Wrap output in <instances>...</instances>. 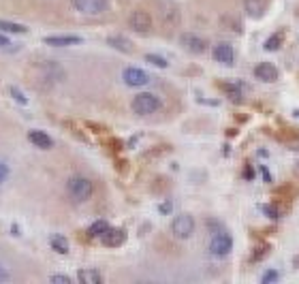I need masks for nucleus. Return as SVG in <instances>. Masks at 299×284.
Listing matches in <instances>:
<instances>
[{
	"mask_svg": "<svg viewBox=\"0 0 299 284\" xmlns=\"http://www.w3.org/2000/svg\"><path fill=\"white\" fill-rule=\"evenodd\" d=\"M67 192H69V197L73 199L75 203H83V201H88V199L94 195V184L90 182L88 178H83V176H75V178H71L67 182Z\"/></svg>",
	"mask_w": 299,
	"mask_h": 284,
	"instance_id": "nucleus-1",
	"label": "nucleus"
},
{
	"mask_svg": "<svg viewBox=\"0 0 299 284\" xmlns=\"http://www.w3.org/2000/svg\"><path fill=\"white\" fill-rule=\"evenodd\" d=\"M28 139H30V143H35V147H38V150H51V147H54L51 137L47 133H43V131H30Z\"/></svg>",
	"mask_w": 299,
	"mask_h": 284,
	"instance_id": "nucleus-13",
	"label": "nucleus"
},
{
	"mask_svg": "<svg viewBox=\"0 0 299 284\" xmlns=\"http://www.w3.org/2000/svg\"><path fill=\"white\" fill-rule=\"evenodd\" d=\"M223 88L231 94V99H235V101L239 99V96H242V88H239V86H233V83H224Z\"/></svg>",
	"mask_w": 299,
	"mask_h": 284,
	"instance_id": "nucleus-23",
	"label": "nucleus"
},
{
	"mask_svg": "<svg viewBox=\"0 0 299 284\" xmlns=\"http://www.w3.org/2000/svg\"><path fill=\"white\" fill-rule=\"evenodd\" d=\"M107 43L112 45L113 49H118V51H124V54H131V51H133V43L128 41V38H124V36H118V35H113V36H109V38H107Z\"/></svg>",
	"mask_w": 299,
	"mask_h": 284,
	"instance_id": "nucleus-17",
	"label": "nucleus"
},
{
	"mask_svg": "<svg viewBox=\"0 0 299 284\" xmlns=\"http://www.w3.org/2000/svg\"><path fill=\"white\" fill-rule=\"evenodd\" d=\"M124 240H126V233L122 229H112L109 227L105 233L101 235V242L105 244V246H109V248H115V246H120V244H124Z\"/></svg>",
	"mask_w": 299,
	"mask_h": 284,
	"instance_id": "nucleus-12",
	"label": "nucleus"
},
{
	"mask_svg": "<svg viewBox=\"0 0 299 284\" xmlns=\"http://www.w3.org/2000/svg\"><path fill=\"white\" fill-rule=\"evenodd\" d=\"M212 56H214V60H216V62L226 64V67H231L233 60H235V51H233V45H229V43H218V45H214Z\"/></svg>",
	"mask_w": 299,
	"mask_h": 284,
	"instance_id": "nucleus-9",
	"label": "nucleus"
},
{
	"mask_svg": "<svg viewBox=\"0 0 299 284\" xmlns=\"http://www.w3.org/2000/svg\"><path fill=\"white\" fill-rule=\"evenodd\" d=\"M107 229H109V222H105V220H96V222L90 224L88 233H90V237H101Z\"/></svg>",
	"mask_w": 299,
	"mask_h": 284,
	"instance_id": "nucleus-20",
	"label": "nucleus"
},
{
	"mask_svg": "<svg viewBox=\"0 0 299 284\" xmlns=\"http://www.w3.org/2000/svg\"><path fill=\"white\" fill-rule=\"evenodd\" d=\"M49 246H51V250H56L58 254H69V250H71L69 240L60 233H54L49 237Z\"/></svg>",
	"mask_w": 299,
	"mask_h": 284,
	"instance_id": "nucleus-14",
	"label": "nucleus"
},
{
	"mask_svg": "<svg viewBox=\"0 0 299 284\" xmlns=\"http://www.w3.org/2000/svg\"><path fill=\"white\" fill-rule=\"evenodd\" d=\"M278 278H280V274H278L276 269H269V272H265V274H263L261 282H263V284H271V282H276Z\"/></svg>",
	"mask_w": 299,
	"mask_h": 284,
	"instance_id": "nucleus-24",
	"label": "nucleus"
},
{
	"mask_svg": "<svg viewBox=\"0 0 299 284\" xmlns=\"http://www.w3.org/2000/svg\"><path fill=\"white\" fill-rule=\"evenodd\" d=\"M71 4L83 15H101L107 11L109 0H71Z\"/></svg>",
	"mask_w": 299,
	"mask_h": 284,
	"instance_id": "nucleus-5",
	"label": "nucleus"
},
{
	"mask_svg": "<svg viewBox=\"0 0 299 284\" xmlns=\"http://www.w3.org/2000/svg\"><path fill=\"white\" fill-rule=\"evenodd\" d=\"M6 178H9V165H6V163H0V184L6 182Z\"/></svg>",
	"mask_w": 299,
	"mask_h": 284,
	"instance_id": "nucleus-26",
	"label": "nucleus"
},
{
	"mask_svg": "<svg viewBox=\"0 0 299 284\" xmlns=\"http://www.w3.org/2000/svg\"><path fill=\"white\" fill-rule=\"evenodd\" d=\"M255 77L265 83H274L278 79V69L271 62H261L255 67Z\"/></svg>",
	"mask_w": 299,
	"mask_h": 284,
	"instance_id": "nucleus-11",
	"label": "nucleus"
},
{
	"mask_svg": "<svg viewBox=\"0 0 299 284\" xmlns=\"http://www.w3.org/2000/svg\"><path fill=\"white\" fill-rule=\"evenodd\" d=\"M146 62H150L152 67H158V69H167L169 67V62L162 56H158V54H148L146 56Z\"/></svg>",
	"mask_w": 299,
	"mask_h": 284,
	"instance_id": "nucleus-21",
	"label": "nucleus"
},
{
	"mask_svg": "<svg viewBox=\"0 0 299 284\" xmlns=\"http://www.w3.org/2000/svg\"><path fill=\"white\" fill-rule=\"evenodd\" d=\"M180 43H182V47H184L186 51H190V54H203V51L207 49V43H205L201 36L192 35V32H186V35H182V36H180Z\"/></svg>",
	"mask_w": 299,
	"mask_h": 284,
	"instance_id": "nucleus-8",
	"label": "nucleus"
},
{
	"mask_svg": "<svg viewBox=\"0 0 299 284\" xmlns=\"http://www.w3.org/2000/svg\"><path fill=\"white\" fill-rule=\"evenodd\" d=\"M9 94L13 96V101H17V103H19V105H28V99H26V94H24L19 88L11 86V88H9Z\"/></svg>",
	"mask_w": 299,
	"mask_h": 284,
	"instance_id": "nucleus-22",
	"label": "nucleus"
},
{
	"mask_svg": "<svg viewBox=\"0 0 299 284\" xmlns=\"http://www.w3.org/2000/svg\"><path fill=\"white\" fill-rule=\"evenodd\" d=\"M83 41L77 35H54V36H45L43 43L51 45V47H71V45H79Z\"/></svg>",
	"mask_w": 299,
	"mask_h": 284,
	"instance_id": "nucleus-10",
	"label": "nucleus"
},
{
	"mask_svg": "<svg viewBox=\"0 0 299 284\" xmlns=\"http://www.w3.org/2000/svg\"><path fill=\"white\" fill-rule=\"evenodd\" d=\"M171 233L178 237V240H188L194 233V218L190 214H180L173 218L171 222Z\"/></svg>",
	"mask_w": 299,
	"mask_h": 284,
	"instance_id": "nucleus-4",
	"label": "nucleus"
},
{
	"mask_svg": "<svg viewBox=\"0 0 299 284\" xmlns=\"http://www.w3.org/2000/svg\"><path fill=\"white\" fill-rule=\"evenodd\" d=\"M261 212H263L265 216L274 218V220H276V218H280V212H278V210L274 208V205H261Z\"/></svg>",
	"mask_w": 299,
	"mask_h": 284,
	"instance_id": "nucleus-25",
	"label": "nucleus"
},
{
	"mask_svg": "<svg viewBox=\"0 0 299 284\" xmlns=\"http://www.w3.org/2000/svg\"><path fill=\"white\" fill-rule=\"evenodd\" d=\"M6 280H11V274L6 272L2 265H0V282H6Z\"/></svg>",
	"mask_w": 299,
	"mask_h": 284,
	"instance_id": "nucleus-29",
	"label": "nucleus"
},
{
	"mask_svg": "<svg viewBox=\"0 0 299 284\" xmlns=\"http://www.w3.org/2000/svg\"><path fill=\"white\" fill-rule=\"evenodd\" d=\"M0 30L4 32H13V35H26L28 28L22 24H13V22H6V19H0Z\"/></svg>",
	"mask_w": 299,
	"mask_h": 284,
	"instance_id": "nucleus-18",
	"label": "nucleus"
},
{
	"mask_svg": "<svg viewBox=\"0 0 299 284\" xmlns=\"http://www.w3.org/2000/svg\"><path fill=\"white\" fill-rule=\"evenodd\" d=\"M49 282H54V284H71V278H69V276H51Z\"/></svg>",
	"mask_w": 299,
	"mask_h": 284,
	"instance_id": "nucleus-27",
	"label": "nucleus"
},
{
	"mask_svg": "<svg viewBox=\"0 0 299 284\" xmlns=\"http://www.w3.org/2000/svg\"><path fill=\"white\" fill-rule=\"evenodd\" d=\"M295 267H299V256H295Z\"/></svg>",
	"mask_w": 299,
	"mask_h": 284,
	"instance_id": "nucleus-32",
	"label": "nucleus"
},
{
	"mask_svg": "<svg viewBox=\"0 0 299 284\" xmlns=\"http://www.w3.org/2000/svg\"><path fill=\"white\" fill-rule=\"evenodd\" d=\"M280 45H282V35H280V32H276V35L267 36V41L263 43V47L267 51H278V49H280Z\"/></svg>",
	"mask_w": 299,
	"mask_h": 284,
	"instance_id": "nucleus-19",
	"label": "nucleus"
},
{
	"mask_svg": "<svg viewBox=\"0 0 299 284\" xmlns=\"http://www.w3.org/2000/svg\"><path fill=\"white\" fill-rule=\"evenodd\" d=\"M6 45H11V43H9V38H6V36H2V35H0V47H6Z\"/></svg>",
	"mask_w": 299,
	"mask_h": 284,
	"instance_id": "nucleus-30",
	"label": "nucleus"
},
{
	"mask_svg": "<svg viewBox=\"0 0 299 284\" xmlns=\"http://www.w3.org/2000/svg\"><path fill=\"white\" fill-rule=\"evenodd\" d=\"M263 0H244V11L246 15L252 17V19H259L263 15Z\"/></svg>",
	"mask_w": 299,
	"mask_h": 284,
	"instance_id": "nucleus-16",
	"label": "nucleus"
},
{
	"mask_svg": "<svg viewBox=\"0 0 299 284\" xmlns=\"http://www.w3.org/2000/svg\"><path fill=\"white\" fill-rule=\"evenodd\" d=\"M233 250V237L226 233V231H218V233H214L212 242H210V252L212 256H218V259H223Z\"/></svg>",
	"mask_w": 299,
	"mask_h": 284,
	"instance_id": "nucleus-3",
	"label": "nucleus"
},
{
	"mask_svg": "<svg viewBox=\"0 0 299 284\" xmlns=\"http://www.w3.org/2000/svg\"><path fill=\"white\" fill-rule=\"evenodd\" d=\"M171 210H173V205H171V201H165V203H160L158 205V212H160V214H171Z\"/></svg>",
	"mask_w": 299,
	"mask_h": 284,
	"instance_id": "nucleus-28",
	"label": "nucleus"
},
{
	"mask_svg": "<svg viewBox=\"0 0 299 284\" xmlns=\"http://www.w3.org/2000/svg\"><path fill=\"white\" fill-rule=\"evenodd\" d=\"M295 115H299V109H295Z\"/></svg>",
	"mask_w": 299,
	"mask_h": 284,
	"instance_id": "nucleus-33",
	"label": "nucleus"
},
{
	"mask_svg": "<svg viewBox=\"0 0 299 284\" xmlns=\"http://www.w3.org/2000/svg\"><path fill=\"white\" fill-rule=\"evenodd\" d=\"M128 26L137 35H148L152 30V17H150L148 11H133L131 17H128Z\"/></svg>",
	"mask_w": 299,
	"mask_h": 284,
	"instance_id": "nucleus-6",
	"label": "nucleus"
},
{
	"mask_svg": "<svg viewBox=\"0 0 299 284\" xmlns=\"http://www.w3.org/2000/svg\"><path fill=\"white\" fill-rule=\"evenodd\" d=\"M244 176H246V178H248V179H252V178H255V171H252V169H250V167H248V169H246V171H244Z\"/></svg>",
	"mask_w": 299,
	"mask_h": 284,
	"instance_id": "nucleus-31",
	"label": "nucleus"
},
{
	"mask_svg": "<svg viewBox=\"0 0 299 284\" xmlns=\"http://www.w3.org/2000/svg\"><path fill=\"white\" fill-rule=\"evenodd\" d=\"M122 79H124V83L131 88H141V86H148V83L152 81V77H150V73H146V71L131 67V69H124Z\"/></svg>",
	"mask_w": 299,
	"mask_h": 284,
	"instance_id": "nucleus-7",
	"label": "nucleus"
},
{
	"mask_svg": "<svg viewBox=\"0 0 299 284\" xmlns=\"http://www.w3.org/2000/svg\"><path fill=\"white\" fill-rule=\"evenodd\" d=\"M131 107L137 115H150V113H156L160 109V99L152 92H141L133 99Z\"/></svg>",
	"mask_w": 299,
	"mask_h": 284,
	"instance_id": "nucleus-2",
	"label": "nucleus"
},
{
	"mask_svg": "<svg viewBox=\"0 0 299 284\" xmlns=\"http://www.w3.org/2000/svg\"><path fill=\"white\" fill-rule=\"evenodd\" d=\"M77 280L81 284H101L103 282V274L99 269H81L79 274H77Z\"/></svg>",
	"mask_w": 299,
	"mask_h": 284,
	"instance_id": "nucleus-15",
	"label": "nucleus"
}]
</instances>
